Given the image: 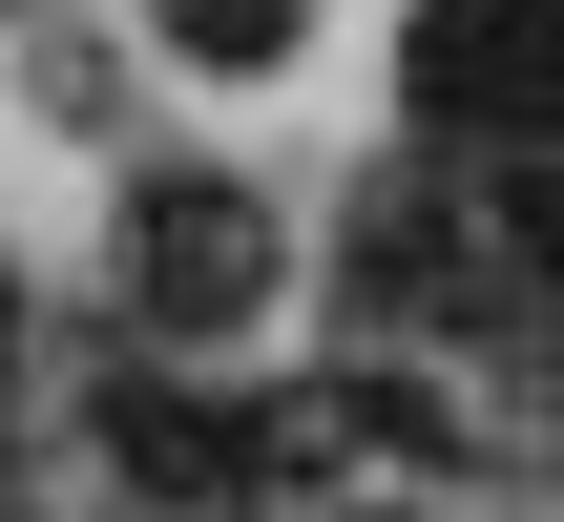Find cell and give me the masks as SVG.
I'll use <instances>...</instances> for the list:
<instances>
[{"instance_id": "1", "label": "cell", "mask_w": 564, "mask_h": 522, "mask_svg": "<svg viewBox=\"0 0 564 522\" xmlns=\"http://www.w3.org/2000/svg\"><path fill=\"white\" fill-rule=\"evenodd\" d=\"M272 272H293L272 188H230V167H147V188H126V314H147V335H230V314H272Z\"/></svg>"}, {"instance_id": "2", "label": "cell", "mask_w": 564, "mask_h": 522, "mask_svg": "<svg viewBox=\"0 0 564 522\" xmlns=\"http://www.w3.org/2000/svg\"><path fill=\"white\" fill-rule=\"evenodd\" d=\"M167 21V63H209V84H272L293 42H314V0H147Z\"/></svg>"}, {"instance_id": "3", "label": "cell", "mask_w": 564, "mask_h": 522, "mask_svg": "<svg viewBox=\"0 0 564 522\" xmlns=\"http://www.w3.org/2000/svg\"><path fill=\"white\" fill-rule=\"evenodd\" d=\"M230 522H398V502H230Z\"/></svg>"}]
</instances>
